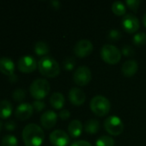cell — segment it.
<instances>
[{
  "mask_svg": "<svg viewBox=\"0 0 146 146\" xmlns=\"http://www.w3.org/2000/svg\"><path fill=\"white\" fill-rule=\"evenodd\" d=\"M22 140L26 146H40L42 145L45 133L42 128L34 123L28 124L22 131Z\"/></svg>",
  "mask_w": 146,
  "mask_h": 146,
  "instance_id": "1",
  "label": "cell"
},
{
  "mask_svg": "<svg viewBox=\"0 0 146 146\" xmlns=\"http://www.w3.org/2000/svg\"><path fill=\"white\" fill-rule=\"evenodd\" d=\"M40 73L47 78H55L60 73V68L58 62L50 56H43L38 62Z\"/></svg>",
  "mask_w": 146,
  "mask_h": 146,
  "instance_id": "2",
  "label": "cell"
},
{
  "mask_svg": "<svg viewBox=\"0 0 146 146\" xmlns=\"http://www.w3.org/2000/svg\"><path fill=\"white\" fill-rule=\"evenodd\" d=\"M91 111L97 116L102 117L107 115L111 109V104L109 100L102 95L95 96L89 104Z\"/></svg>",
  "mask_w": 146,
  "mask_h": 146,
  "instance_id": "3",
  "label": "cell"
},
{
  "mask_svg": "<svg viewBox=\"0 0 146 146\" xmlns=\"http://www.w3.org/2000/svg\"><path fill=\"white\" fill-rule=\"evenodd\" d=\"M29 92L34 99L41 100L48 95L50 92V84L46 79H37L30 85Z\"/></svg>",
  "mask_w": 146,
  "mask_h": 146,
  "instance_id": "4",
  "label": "cell"
},
{
  "mask_svg": "<svg viewBox=\"0 0 146 146\" xmlns=\"http://www.w3.org/2000/svg\"><path fill=\"white\" fill-rule=\"evenodd\" d=\"M121 51L113 44H104L101 50V56L102 60L111 65L117 64L121 59Z\"/></svg>",
  "mask_w": 146,
  "mask_h": 146,
  "instance_id": "5",
  "label": "cell"
},
{
  "mask_svg": "<svg viewBox=\"0 0 146 146\" xmlns=\"http://www.w3.org/2000/svg\"><path fill=\"white\" fill-rule=\"evenodd\" d=\"M124 124L120 118L116 115L108 116L104 121L105 130L112 136L120 135L124 131Z\"/></svg>",
  "mask_w": 146,
  "mask_h": 146,
  "instance_id": "6",
  "label": "cell"
},
{
  "mask_svg": "<svg viewBox=\"0 0 146 146\" xmlns=\"http://www.w3.org/2000/svg\"><path fill=\"white\" fill-rule=\"evenodd\" d=\"M91 71L86 66H81L77 68L73 74L74 82L79 86H84L88 85L91 80Z\"/></svg>",
  "mask_w": 146,
  "mask_h": 146,
  "instance_id": "7",
  "label": "cell"
},
{
  "mask_svg": "<svg viewBox=\"0 0 146 146\" xmlns=\"http://www.w3.org/2000/svg\"><path fill=\"white\" fill-rule=\"evenodd\" d=\"M93 44L89 39H81L77 41V43L75 44L73 51L74 54L80 58L86 57L89 56L93 51Z\"/></svg>",
  "mask_w": 146,
  "mask_h": 146,
  "instance_id": "8",
  "label": "cell"
},
{
  "mask_svg": "<svg viewBox=\"0 0 146 146\" xmlns=\"http://www.w3.org/2000/svg\"><path fill=\"white\" fill-rule=\"evenodd\" d=\"M0 72L4 75L9 77L11 82L16 80V76L15 74V64L14 62L9 57H1L0 58Z\"/></svg>",
  "mask_w": 146,
  "mask_h": 146,
  "instance_id": "9",
  "label": "cell"
},
{
  "mask_svg": "<svg viewBox=\"0 0 146 146\" xmlns=\"http://www.w3.org/2000/svg\"><path fill=\"white\" fill-rule=\"evenodd\" d=\"M49 139L53 146H67L70 144V136L65 131L58 129L50 133Z\"/></svg>",
  "mask_w": 146,
  "mask_h": 146,
  "instance_id": "10",
  "label": "cell"
},
{
  "mask_svg": "<svg viewBox=\"0 0 146 146\" xmlns=\"http://www.w3.org/2000/svg\"><path fill=\"white\" fill-rule=\"evenodd\" d=\"M17 66H18V69L21 72L28 74V73L34 72L36 69L38 64H37L36 60L33 56H23L19 59Z\"/></svg>",
  "mask_w": 146,
  "mask_h": 146,
  "instance_id": "11",
  "label": "cell"
},
{
  "mask_svg": "<svg viewBox=\"0 0 146 146\" xmlns=\"http://www.w3.org/2000/svg\"><path fill=\"white\" fill-rule=\"evenodd\" d=\"M139 21L133 14H126L122 20V27L128 33H135L139 29Z\"/></svg>",
  "mask_w": 146,
  "mask_h": 146,
  "instance_id": "12",
  "label": "cell"
},
{
  "mask_svg": "<svg viewBox=\"0 0 146 146\" xmlns=\"http://www.w3.org/2000/svg\"><path fill=\"white\" fill-rule=\"evenodd\" d=\"M33 112L34 108L32 104L28 103H22L16 107L15 110V116L20 121H25L31 117Z\"/></svg>",
  "mask_w": 146,
  "mask_h": 146,
  "instance_id": "13",
  "label": "cell"
},
{
  "mask_svg": "<svg viewBox=\"0 0 146 146\" xmlns=\"http://www.w3.org/2000/svg\"><path fill=\"white\" fill-rule=\"evenodd\" d=\"M58 120V115L52 110H47L40 117V124L45 129H51L52 128Z\"/></svg>",
  "mask_w": 146,
  "mask_h": 146,
  "instance_id": "14",
  "label": "cell"
},
{
  "mask_svg": "<svg viewBox=\"0 0 146 146\" xmlns=\"http://www.w3.org/2000/svg\"><path fill=\"white\" fill-rule=\"evenodd\" d=\"M68 97L70 102L76 106H80L83 104L86 100V96L83 91L77 87H73L70 90Z\"/></svg>",
  "mask_w": 146,
  "mask_h": 146,
  "instance_id": "15",
  "label": "cell"
},
{
  "mask_svg": "<svg viewBox=\"0 0 146 146\" xmlns=\"http://www.w3.org/2000/svg\"><path fill=\"white\" fill-rule=\"evenodd\" d=\"M139 69L138 62L135 60H128L125 62L122 65V74L126 77H133L136 74L137 71Z\"/></svg>",
  "mask_w": 146,
  "mask_h": 146,
  "instance_id": "16",
  "label": "cell"
},
{
  "mask_svg": "<svg viewBox=\"0 0 146 146\" xmlns=\"http://www.w3.org/2000/svg\"><path fill=\"white\" fill-rule=\"evenodd\" d=\"M51 106L55 109V110H61L65 103V97L62 93L60 92H54L52 94L49 99Z\"/></svg>",
  "mask_w": 146,
  "mask_h": 146,
  "instance_id": "17",
  "label": "cell"
},
{
  "mask_svg": "<svg viewBox=\"0 0 146 146\" xmlns=\"http://www.w3.org/2000/svg\"><path fill=\"white\" fill-rule=\"evenodd\" d=\"M68 132L71 137L78 138L83 132V124L78 120H73L68 126Z\"/></svg>",
  "mask_w": 146,
  "mask_h": 146,
  "instance_id": "18",
  "label": "cell"
},
{
  "mask_svg": "<svg viewBox=\"0 0 146 146\" xmlns=\"http://www.w3.org/2000/svg\"><path fill=\"white\" fill-rule=\"evenodd\" d=\"M13 110V105L9 100H1L0 101V118L7 119L9 118Z\"/></svg>",
  "mask_w": 146,
  "mask_h": 146,
  "instance_id": "19",
  "label": "cell"
},
{
  "mask_svg": "<svg viewBox=\"0 0 146 146\" xmlns=\"http://www.w3.org/2000/svg\"><path fill=\"white\" fill-rule=\"evenodd\" d=\"M84 130L87 133L96 134L100 130V122L97 120L90 119L87 121L84 124Z\"/></svg>",
  "mask_w": 146,
  "mask_h": 146,
  "instance_id": "20",
  "label": "cell"
},
{
  "mask_svg": "<svg viewBox=\"0 0 146 146\" xmlns=\"http://www.w3.org/2000/svg\"><path fill=\"white\" fill-rule=\"evenodd\" d=\"M50 51V47L48 44L43 40H40L34 44V52L37 56H46Z\"/></svg>",
  "mask_w": 146,
  "mask_h": 146,
  "instance_id": "21",
  "label": "cell"
},
{
  "mask_svg": "<svg viewBox=\"0 0 146 146\" xmlns=\"http://www.w3.org/2000/svg\"><path fill=\"white\" fill-rule=\"evenodd\" d=\"M112 11L116 15H119V16L125 15V14L126 12V9L125 3H122L121 1L114 2L113 3V5H112Z\"/></svg>",
  "mask_w": 146,
  "mask_h": 146,
  "instance_id": "22",
  "label": "cell"
},
{
  "mask_svg": "<svg viewBox=\"0 0 146 146\" xmlns=\"http://www.w3.org/2000/svg\"><path fill=\"white\" fill-rule=\"evenodd\" d=\"M114 139L112 137L102 136L96 140V146H114Z\"/></svg>",
  "mask_w": 146,
  "mask_h": 146,
  "instance_id": "23",
  "label": "cell"
},
{
  "mask_svg": "<svg viewBox=\"0 0 146 146\" xmlns=\"http://www.w3.org/2000/svg\"><path fill=\"white\" fill-rule=\"evenodd\" d=\"M18 140L14 135H6L2 139L1 146H17Z\"/></svg>",
  "mask_w": 146,
  "mask_h": 146,
  "instance_id": "24",
  "label": "cell"
},
{
  "mask_svg": "<svg viewBox=\"0 0 146 146\" xmlns=\"http://www.w3.org/2000/svg\"><path fill=\"white\" fill-rule=\"evenodd\" d=\"M27 95V92L22 88H17L12 92V98L15 102H22L23 99H25Z\"/></svg>",
  "mask_w": 146,
  "mask_h": 146,
  "instance_id": "25",
  "label": "cell"
},
{
  "mask_svg": "<svg viewBox=\"0 0 146 146\" xmlns=\"http://www.w3.org/2000/svg\"><path fill=\"white\" fill-rule=\"evenodd\" d=\"M133 43L138 45V46H141L146 44V33L141 32V33H137L136 34H134L133 36Z\"/></svg>",
  "mask_w": 146,
  "mask_h": 146,
  "instance_id": "26",
  "label": "cell"
},
{
  "mask_svg": "<svg viewBox=\"0 0 146 146\" xmlns=\"http://www.w3.org/2000/svg\"><path fill=\"white\" fill-rule=\"evenodd\" d=\"M121 37H122V34H121L120 31L117 30V29H111L108 34V40H110L112 42H117L118 40H120L121 38Z\"/></svg>",
  "mask_w": 146,
  "mask_h": 146,
  "instance_id": "27",
  "label": "cell"
},
{
  "mask_svg": "<svg viewBox=\"0 0 146 146\" xmlns=\"http://www.w3.org/2000/svg\"><path fill=\"white\" fill-rule=\"evenodd\" d=\"M63 66H64V68L67 71H71L75 66H76V60L75 58L71 57V56H69L67 58L65 59L64 62H63Z\"/></svg>",
  "mask_w": 146,
  "mask_h": 146,
  "instance_id": "28",
  "label": "cell"
},
{
  "mask_svg": "<svg viewBox=\"0 0 146 146\" xmlns=\"http://www.w3.org/2000/svg\"><path fill=\"white\" fill-rule=\"evenodd\" d=\"M140 3H141L140 0H127V1H126V4L127 5V7L134 12H137V10L139 8Z\"/></svg>",
  "mask_w": 146,
  "mask_h": 146,
  "instance_id": "29",
  "label": "cell"
},
{
  "mask_svg": "<svg viewBox=\"0 0 146 146\" xmlns=\"http://www.w3.org/2000/svg\"><path fill=\"white\" fill-rule=\"evenodd\" d=\"M121 54L125 56H134L135 54V51L133 50V48L131 46V45H128V44H126L122 47L121 49Z\"/></svg>",
  "mask_w": 146,
  "mask_h": 146,
  "instance_id": "30",
  "label": "cell"
},
{
  "mask_svg": "<svg viewBox=\"0 0 146 146\" xmlns=\"http://www.w3.org/2000/svg\"><path fill=\"white\" fill-rule=\"evenodd\" d=\"M34 110L37 112H40L42 111L43 110H45L46 108V104L43 102V101H40V100H36L34 102H33V104H32Z\"/></svg>",
  "mask_w": 146,
  "mask_h": 146,
  "instance_id": "31",
  "label": "cell"
},
{
  "mask_svg": "<svg viewBox=\"0 0 146 146\" xmlns=\"http://www.w3.org/2000/svg\"><path fill=\"white\" fill-rule=\"evenodd\" d=\"M59 115L61 120L66 121V120H68L71 117V113H70V111L68 110H61L59 114Z\"/></svg>",
  "mask_w": 146,
  "mask_h": 146,
  "instance_id": "32",
  "label": "cell"
},
{
  "mask_svg": "<svg viewBox=\"0 0 146 146\" xmlns=\"http://www.w3.org/2000/svg\"><path fill=\"white\" fill-rule=\"evenodd\" d=\"M15 127H16V124L14 121H9L4 124V128L9 132L14 131L15 129Z\"/></svg>",
  "mask_w": 146,
  "mask_h": 146,
  "instance_id": "33",
  "label": "cell"
},
{
  "mask_svg": "<svg viewBox=\"0 0 146 146\" xmlns=\"http://www.w3.org/2000/svg\"><path fill=\"white\" fill-rule=\"evenodd\" d=\"M71 146H92L90 143H89L88 141L85 140H77L75 141L71 144Z\"/></svg>",
  "mask_w": 146,
  "mask_h": 146,
  "instance_id": "34",
  "label": "cell"
},
{
  "mask_svg": "<svg viewBox=\"0 0 146 146\" xmlns=\"http://www.w3.org/2000/svg\"><path fill=\"white\" fill-rule=\"evenodd\" d=\"M50 4H51V5H52V7L53 9H59L60 8V6H61L60 2H59V1H58V0L51 1V2H50Z\"/></svg>",
  "mask_w": 146,
  "mask_h": 146,
  "instance_id": "35",
  "label": "cell"
},
{
  "mask_svg": "<svg viewBox=\"0 0 146 146\" xmlns=\"http://www.w3.org/2000/svg\"><path fill=\"white\" fill-rule=\"evenodd\" d=\"M143 23H144V25L146 27V13L144 15V16H143Z\"/></svg>",
  "mask_w": 146,
  "mask_h": 146,
  "instance_id": "36",
  "label": "cell"
},
{
  "mask_svg": "<svg viewBox=\"0 0 146 146\" xmlns=\"http://www.w3.org/2000/svg\"><path fill=\"white\" fill-rule=\"evenodd\" d=\"M2 127H3V125H2V122L0 121V132H1V130H2Z\"/></svg>",
  "mask_w": 146,
  "mask_h": 146,
  "instance_id": "37",
  "label": "cell"
}]
</instances>
